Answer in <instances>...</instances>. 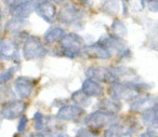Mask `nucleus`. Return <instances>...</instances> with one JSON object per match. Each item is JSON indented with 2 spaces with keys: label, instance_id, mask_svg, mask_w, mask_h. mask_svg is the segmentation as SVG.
<instances>
[{
  "label": "nucleus",
  "instance_id": "1",
  "mask_svg": "<svg viewBox=\"0 0 158 137\" xmlns=\"http://www.w3.org/2000/svg\"><path fill=\"white\" fill-rule=\"evenodd\" d=\"M144 89L143 84L134 82L113 83L110 87V95L113 99L133 100L139 96V92Z\"/></svg>",
  "mask_w": 158,
  "mask_h": 137
},
{
  "label": "nucleus",
  "instance_id": "2",
  "mask_svg": "<svg viewBox=\"0 0 158 137\" xmlns=\"http://www.w3.org/2000/svg\"><path fill=\"white\" fill-rule=\"evenodd\" d=\"M60 46L62 49V55L74 58L81 53L84 49V39L77 34H65L60 40Z\"/></svg>",
  "mask_w": 158,
  "mask_h": 137
},
{
  "label": "nucleus",
  "instance_id": "3",
  "mask_svg": "<svg viewBox=\"0 0 158 137\" xmlns=\"http://www.w3.org/2000/svg\"><path fill=\"white\" fill-rule=\"evenodd\" d=\"M47 54V50L37 36H27L23 46V56L26 61L41 59Z\"/></svg>",
  "mask_w": 158,
  "mask_h": 137
},
{
  "label": "nucleus",
  "instance_id": "4",
  "mask_svg": "<svg viewBox=\"0 0 158 137\" xmlns=\"http://www.w3.org/2000/svg\"><path fill=\"white\" fill-rule=\"evenodd\" d=\"M114 118V115L108 113L103 110H98L95 112H92L86 117L85 119V124L88 126V128L92 131L102 130L106 124L110 122V120Z\"/></svg>",
  "mask_w": 158,
  "mask_h": 137
},
{
  "label": "nucleus",
  "instance_id": "5",
  "mask_svg": "<svg viewBox=\"0 0 158 137\" xmlns=\"http://www.w3.org/2000/svg\"><path fill=\"white\" fill-rule=\"evenodd\" d=\"M26 109V104L22 100H12L3 105L0 110V115L6 120H14L23 115Z\"/></svg>",
  "mask_w": 158,
  "mask_h": 137
},
{
  "label": "nucleus",
  "instance_id": "6",
  "mask_svg": "<svg viewBox=\"0 0 158 137\" xmlns=\"http://www.w3.org/2000/svg\"><path fill=\"white\" fill-rule=\"evenodd\" d=\"M82 18V12L74 5H66L59 12V20L66 25L77 24Z\"/></svg>",
  "mask_w": 158,
  "mask_h": 137
},
{
  "label": "nucleus",
  "instance_id": "7",
  "mask_svg": "<svg viewBox=\"0 0 158 137\" xmlns=\"http://www.w3.org/2000/svg\"><path fill=\"white\" fill-rule=\"evenodd\" d=\"M84 55L88 58L91 59H101V61H105V59H110L112 57V53L105 46H101L100 43L90 44V46H84L81 51Z\"/></svg>",
  "mask_w": 158,
  "mask_h": 137
},
{
  "label": "nucleus",
  "instance_id": "8",
  "mask_svg": "<svg viewBox=\"0 0 158 137\" xmlns=\"http://www.w3.org/2000/svg\"><path fill=\"white\" fill-rule=\"evenodd\" d=\"M85 110L78 105H65L59 109L56 118L61 121H76L84 115Z\"/></svg>",
  "mask_w": 158,
  "mask_h": 137
},
{
  "label": "nucleus",
  "instance_id": "9",
  "mask_svg": "<svg viewBox=\"0 0 158 137\" xmlns=\"http://www.w3.org/2000/svg\"><path fill=\"white\" fill-rule=\"evenodd\" d=\"M35 81L29 77H18L14 81V90L20 97L27 98L34 91Z\"/></svg>",
  "mask_w": 158,
  "mask_h": 137
},
{
  "label": "nucleus",
  "instance_id": "10",
  "mask_svg": "<svg viewBox=\"0 0 158 137\" xmlns=\"http://www.w3.org/2000/svg\"><path fill=\"white\" fill-rule=\"evenodd\" d=\"M36 12L41 18H44L48 23H54L56 18V9L53 2L49 0H41L36 7Z\"/></svg>",
  "mask_w": 158,
  "mask_h": 137
},
{
  "label": "nucleus",
  "instance_id": "11",
  "mask_svg": "<svg viewBox=\"0 0 158 137\" xmlns=\"http://www.w3.org/2000/svg\"><path fill=\"white\" fill-rule=\"evenodd\" d=\"M0 59L2 61H19L18 46L8 39L0 40Z\"/></svg>",
  "mask_w": 158,
  "mask_h": 137
},
{
  "label": "nucleus",
  "instance_id": "12",
  "mask_svg": "<svg viewBox=\"0 0 158 137\" xmlns=\"http://www.w3.org/2000/svg\"><path fill=\"white\" fill-rule=\"evenodd\" d=\"M142 122L151 130L158 128V103H155L143 111Z\"/></svg>",
  "mask_w": 158,
  "mask_h": 137
},
{
  "label": "nucleus",
  "instance_id": "13",
  "mask_svg": "<svg viewBox=\"0 0 158 137\" xmlns=\"http://www.w3.org/2000/svg\"><path fill=\"white\" fill-rule=\"evenodd\" d=\"M82 91L89 96V97H101L104 93L103 87H101L98 81L92 79H86L82 83Z\"/></svg>",
  "mask_w": 158,
  "mask_h": 137
},
{
  "label": "nucleus",
  "instance_id": "14",
  "mask_svg": "<svg viewBox=\"0 0 158 137\" xmlns=\"http://www.w3.org/2000/svg\"><path fill=\"white\" fill-rule=\"evenodd\" d=\"M65 35L64 29L62 27H52L46 34H44V41L47 44H54L55 42H59Z\"/></svg>",
  "mask_w": 158,
  "mask_h": 137
},
{
  "label": "nucleus",
  "instance_id": "15",
  "mask_svg": "<svg viewBox=\"0 0 158 137\" xmlns=\"http://www.w3.org/2000/svg\"><path fill=\"white\" fill-rule=\"evenodd\" d=\"M100 110L106 111L108 113H115L119 112L121 110V104L116 99H110V98H105L100 103Z\"/></svg>",
  "mask_w": 158,
  "mask_h": 137
},
{
  "label": "nucleus",
  "instance_id": "16",
  "mask_svg": "<svg viewBox=\"0 0 158 137\" xmlns=\"http://www.w3.org/2000/svg\"><path fill=\"white\" fill-rule=\"evenodd\" d=\"M26 24H27V18H13L6 23V30L12 34L20 33L21 29L24 28L26 26Z\"/></svg>",
  "mask_w": 158,
  "mask_h": 137
},
{
  "label": "nucleus",
  "instance_id": "17",
  "mask_svg": "<svg viewBox=\"0 0 158 137\" xmlns=\"http://www.w3.org/2000/svg\"><path fill=\"white\" fill-rule=\"evenodd\" d=\"M72 99L80 107H89L91 104V99L84 91H77L74 92L72 95Z\"/></svg>",
  "mask_w": 158,
  "mask_h": 137
},
{
  "label": "nucleus",
  "instance_id": "18",
  "mask_svg": "<svg viewBox=\"0 0 158 137\" xmlns=\"http://www.w3.org/2000/svg\"><path fill=\"white\" fill-rule=\"evenodd\" d=\"M102 11L108 15H115L119 11V2L117 0H105L102 2Z\"/></svg>",
  "mask_w": 158,
  "mask_h": 137
},
{
  "label": "nucleus",
  "instance_id": "19",
  "mask_svg": "<svg viewBox=\"0 0 158 137\" xmlns=\"http://www.w3.org/2000/svg\"><path fill=\"white\" fill-rule=\"evenodd\" d=\"M110 31H112L113 36H116V37H123V36L127 35V27L123 24L121 21L115 20L113 22L112 26H110Z\"/></svg>",
  "mask_w": 158,
  "mask_h": 137
},
{
  "label": "nucleus",
  "instance_id": "20",
  "mask_svg": "<svg viewBox=\"0 0 158 137\" xmlns=\"http://www.w3.org/2000/svg\"><path fill=\"white\" fill-rule=\"evenodd\" d=\"M123 134V125L119 123H113L104 132V137H120Z\"/></svg>",
  "mask_w": 158,
  "mask_h": 137
},
{
  "label": "nucleus",
  "instance_id": "21",
  "mask_svg": "<svg viewBox=\"0 0 158 137\" xmlns=\"http://www.w3.org/2000/svg\"><path fill=\"white\" fill-rule=\"evenodd\" d=\"M18 70V67L14 66V67H10L8 69H6L5 71H2L0 74V85L6 84L7 82H9L12 78H13L14 74Z\"/></svg>",
  "mask_w": 158,
  "mask_h": 137
},
{
  "label": "nucleus",
  "instance_id": "22",
  "mask_svg": "<svg viewBox=\"0 0 158 137\" xmlns=\"http://www.w3.org/2000/svg\"><path fill=\"white\" fill-rule=\"evenodd\" d=\"M95 133L94 131L90 128H79L76 134V137H94Z\"/></svg>",
  "mask_w": 158,
  "mask_h": 137
},
{
  "label": "nucleus",
  "instance_id": "23",
  "mask_svg": "<svg viewBox=\"0 0 158 137\" xmlns=\"http://www.w3.org/2000/svg\"><path fill=\"white\" fill-rule=\"evenodd\" d=\"M27 122H28V120H27V117H25V115H22V117H21V119H20V121H19V124H18V132H20V133L24 132L25 128H26Z\"/></svg>",
  "mask_w": 158,
  "mask_h": 137
},
{
  "label": "nucleus",
  "instance_id": "24",
  "mask_svg": "<svg viewBox=\"0 0 158 137\" xmlns=\"http://www.w3.org/2000/svg\"><path fill=\"white\" fill-rule=\"evenodd\" d=\"M148 10L152 12H158V0L148 1Z\"/></svg>",
  "mask_w": 158,
  "mask_h": 137
},
{
  "label": "nucleus",
  "instance_id": "25",
  "mask_svg": "<svg viewBox=\"0 0 158 137\" xmlns=\"http://www.w3.org/2000/svg\"><path fill=\"white\" fill-rule=\"evenodd\" d=\"M138 137H158V135L156 134V132H154L153 130H148V131H146V132L140 134Z\"/></svg>",
  "mask_w": 158,
  "mask_h": 137
},
{
  "label": "nucleus",
  "instance_id": "26",
  "mask_svg": "<svg viewBox=\"0 0 158 137\" xmlns=\"http://www.w3.org/2000/svg\"><path fill=\"white\" fill-rule=\"evenodd\" d=\"M16 0H3V2L6 3L7 6H9V7H12V6L15 3Z\"/></svg>",
  "mask_w": 158,
  "mask_h": 137
},
{
  "label": "nucleus",
  "instance_id": "27",
  "mask_svg": "<svg viewBox=\"0 0 158 137\" xmlns=\"http://www.w3.org/2000/svg\"><path fill=\"white\" fill-rule=\"evenodd\" d=\"M49 1H51V2H53V3H56V5H63L67 0H49Z\"/></svg>",
  "mask_w": 158,
  "mask_h": 137
},
{
  "label": "nucleus",
  "instance_id": "28",
  "mask_svg": "<svg viewBox=\"0 0 158 137\" xmlns=\"http://www.w3.org/2000/svg\"><path fill=\"white\" fill-rule=\"evenodd\" d=\"M29 137H46L42 133H33Z\"/></svg>",
  "mask_w": 158,
  "mask_h": 137
},
{
  "label": "nucleus",
  "instance_id": "29",
  "mask_svg": "<svg viewBox=\"0 0 158 137\" xmlns=\"http://www.w3.org/2000/svg\"><path fill=\"white\" fill-rule=\"evenodd\" d=\"M52 137H69V136L67 134H65V133H59L56 135H53Z\"/></svg>",
  "mask_w": 158,
  "mask_h": 137
},
{
  "label": "nucleus",
  "instance_id": "30",
  "mask_svg": "<svg viewBox=\"0 0 158 137\" xmlns=\"http://www.w3.org/2000/svg\"><path fill=\"white\" fill-rule=\"evenodd\" d=\"M120 137H132V133H131V132H129V131H128V132L123 133V134L121 135Z\"/></svg>",
  "mask_w": 158,
  "mask_h": 137
},
{
  "label": "nucleus",
  "instance_id": "31",
  "mask_svg": "<svg viewBox=\"0 0 158 137\" xmlns=\"http://www.w3.org/2000/svg\"><path fill=\"white\" fill-rule=\"evenodd\" d=\"M81 3H84V5H88L89 2H90V0H79Z\"/></svg>",
  "mask_w": 158,
  "mask_h": 137
},
{
  "label": "nucleus",
  "instance_id": "32",
  "mask_svg": "<svg viewBox=\"0 0 158 137\" xmlns=\"http://www.w3.org/2000/svg\"><path fill=\"white\" fill-rule=\"evenodd\" d=\"M0 126H1V121H0Z\"/></svg>",
  "mask_w": 158,
  "mask_h": 137
},
{
  "label": "nucleus",
  "instance_id": "33",
  "mask_svg": "<svg viewBox=\"0 0 158 137\" xmlns=\"http://www.w3.org/2000/svg\"><path fill=\"white\" fill-rule=\"evenodd\" d=\"M147 1H151V0H147Z\"/></svg>",
  "mask_w": 158,
  "mask_h": 137
}]
</instances>
